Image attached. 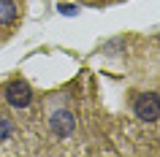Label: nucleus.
<instances>
[{
    "instance_id": "nucleus-1",
    "label": "nucleus",
    "mask_w": 160,
    "mask_h": 157,
    "mask_svg": "<svg viewBox=\"0 0 160 157\" xmlns=\"http://www.w3.org/2000/svg\"><path fill=\"white\" fill-rule=\"evenodd\" d=\"M133 111H136V116L141 122H158L160 119V98L155 92H144V95L136 98Z\"/></svg>"
},
{
    "instance_id": "nucleus-2",
    "label": "nucleus",
    "mask_w": 160,
    "mask_h": 157,
    "mask_svg": "<svg viewBox=\"0 0 160 157\" xmlns=\"http://www.w3.org/2000/svg\"><path fill=\"white\" fill-rule=\"evenodd\" d=\"M6 100H8L14 108H27L33 103V90H30L25 81H11L8 87H6Z\"/></svg>"
},
{
    "instance_id": "nucleus-3",
    "label": "nucleus",
    "mask_w": 160,
    "mask_h": 157,
    "mask_svg": "<svg viewBox=\"0 0 160 157\" xmlns=\"http://www.w3.org/2000/svg\"><path fill=\"white\" fill-rule=\"evenodd\" d=\"M49 127H52V133L54 135H60V138H68L71 133H73V127H76V119H73V114L71 111H54V114L49 116Z\"/></svg>"
},
{
    "instance_id": "nucleus-4",
    "label": "nucleus",
    "mask_w": 160,
    "mask_h": 157,
    "mask_svg": "<svg viewBox=\"0 0 160 157\" xmlns=\"http://www.w3.org/2000/svg\"><path fill=\"white\" fill-rule=\"evenodd\" d=\"M17 19V6L11 0H0V25H11Z\"/></svg>"
},
{
    "instance_id": "nucleus-5",
    "label": "nucleus",
    "mask_w": 160,
    "mask_h": 157,
    "mask_svg": "<svg viewBox=\"0 0 160 157\" xmlns=\"http://www.w3.org/2000/svg\"><path fill=\"white\" fill-rule=\"evenodd\" d=\"M8 135H11V122L6 116H0V141H6Z\"/></svg>"
}]
</instances>
